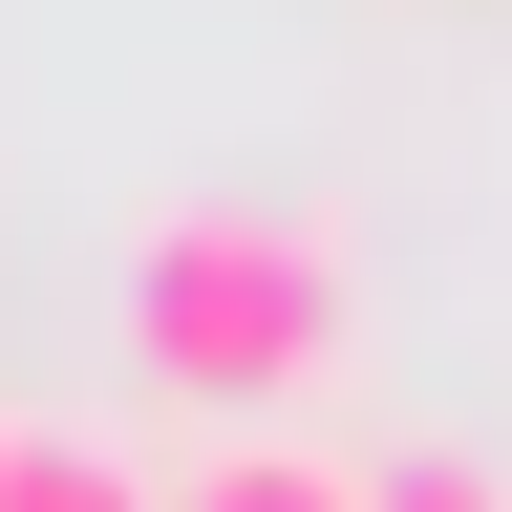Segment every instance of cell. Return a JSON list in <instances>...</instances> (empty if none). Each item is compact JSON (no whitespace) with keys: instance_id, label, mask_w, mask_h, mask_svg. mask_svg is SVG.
I'll list each match as a JSON object with an SVG mask.
<instances>
[{"instance_id":"7a4b0ae2","label":"cell","mask_w":512,"mask_h":512,"mask_svg":"<svg viewBox=\"0 0 512 512\" xmlns=\"http://www.w3.org/2000/svg\"><path fill=\"white\" fill-rule=\"evenodd\" d=\"M0 512H171V491L128 470V448H86V427H22L0 448Z\"/></svg>"},{"instance_id":"6da1fadb","label":"cell","mask_w":512,"mask_h":512,"mask_svg":"<svg viewBox=\"0 0 512 512\" xmlns=\"http://www.w3.org/2000/svg\"><path fill=\"white\" fill-rule=\"evenodd\" d=\"M128 342L214 406H278L299 363H342V256L299 214H150L128 235Z\"/></svg>"},{"instance_id":"277c9868","label":"cell","mask_w":512,"mask_h":512,"mask_svg":"<svg viewBox=\"0 0 512 512\" xmlns=\"http://www.w3.org/2000/svg\"><path fill=\"white\" fill-rule=\"evenodd\" d=\"M384 512H512V491L470 470V448H406V470H384Z\"/></svg>"},{"instance_id":"3957f363","label":"cell","mask_w":512,"mask_h":512,"mask_svg":"<svg viewBox=\"0 0 512 512\" xmlns=\"http://www.w3.org/2000/svg\"><path fill=\"white\" fill-rule=\"evenodd\" d=\"M171 512H384V470H320V448H214Z\"/></svg>"}]
</instances>
